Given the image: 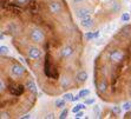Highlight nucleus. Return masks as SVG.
<instances>
[{
    "label": "nucleus",
    "instance_id": "1",
    "mask_svg": "<svg viewBox=\"0 0 131 119\" xmlns=\"http://www.w3.org/2000/svg\"><path fill=\"white\" fill-rule=\"evenodd\" d=\"M30 38L32 41L39 44V43H43L44 40H45V34H44V32L41 30H39V28H32V30L30 31Z\"/></svg>",
    "mask_w": 131,
    "mask_h": 119
},
{
    "label": "nucleus",
    "instance_id": "2",
    "mask_svg": "<svg viewBox=\"0 0 131 119\" xmlns=\"http://www.w3.org/2000/svg\"><path fill=\"white\" fill-rule=\"evenodd\" d=\"M124 57H125V54L122 50H113V51H111L109 54V59L112 61V63H116V64L122 63Z\"/></svg>",
    "mask_w": 131,
    "mask_h": 119
},
{
    "label": "nucleus",
    "instance_id": "3",
    "mask_svg": "<svg viewBox=\"0 0 131 119\" xmlns=\"http://www.w3.org/2000/svg\"><path fill=\"white\" fill-rule=\"evenodd\" d=\"M27 55L30 59H33V60H37L41 57V51H40L38 47L36 46H31L27 50Z\"/></svg>",
    "mask_w": 131,
    "mask_h": 119
},
{
    "label": "nucleus",
    "instance_id": "4",
    "mask_svg": "<svg viewBox=\"0 0 131 119\" xmlns=\"http://www.w3.org/2000/svg\"><path fill=\"white\" fill-rule=\"evenodd\" d=\"M8 91L12 96H21L24 93V86L21 85H15V84H12V85L8 87Z\"/></svg>",
    "mask_w": 131,
    "mask_h": 119
},
{
    "label": "nucleus",
    "instance_id": "5",
    "mask_svg": "<svg viewBox=\"0 0 131 119\" xmlns=\"http://www.w3.org/2000/svg\"><path fill=\"white\" fill-rule=\"evenodd\" d=\"M49 11L52 13V14H58L61 11V5L58 3V1H51L49 3Z\"/></svg>",
    "mask_w": 131,
    "mask_h": 119
},
{
    "label": "nucleus",
    "instance_id": "6",
    "mask_svg": "<svg viewBox=\"0 0 131 119\" xmlns=\"http://www.w3.org/2000/svg\"><path fill=\"white\" fill-rule=\"evenodd\" d=\"M11 72H12V74L14 77H21L23 74L25 73V68H24V66H21V65L14 64L12 66V68H11Z\"/></svg>",
    "mask_w": 131,
    "mask_h": 119
},
{
    "label": "nucleus",
    "instance_id": "7",
    "mask_svg": "<svg viewBox=\"0 0 131 119\" xmlns=\"http://www.w3.org/2000/svg\"><path fill=\"white\" fill-rule=\"evenodd\" d=\"M73 52H74V50H73L72 46H65L64 49L60 51V57L64 59L70 58L71 55L73 54Z\"/></svg>",
    "mask_w": 131,
    "mask_h": 119
},
{
    "label": "nucleus",
    "instance_id": "8",
    "mask_svg": "<svg viewBox=\"0 0 131 119\" xmlns=\"http://www.w3.org/2000/svg\"><path fill=\"white\" fill-rule=\"evenodd\" d=\"M80 25L84 28H90L93 26V20L91 19V17H86L84 19H80Z\"/></svg>",
    "mask_w": 131,
    "mask_h": 119
},
{
    "label": "nucleus",
    "instance_id": "9",
    "mask_svg": "<svg viewBox=\"0 0 131 119\" xmlns=\"http://www.w3.org/2000/svg\"><path fill=\"white\" fill-rule=\"evenodd\" d=\"M76 80H77V82H80V84L85 82L86 80H88V73H86L84 70L79 71V72L77 73V76H76Z\"/></svg>",
    "mask_w": 131,
    "mask_h": 119
},
{
    "label": "nucleus",
    "instance_id": "10",
    "mask_svg": "<svg viewBox=\"0 0 131 119\" xmlns=\"http://www.w3.org/2000/svg\"><path fill=\"white\" fill-rule=\"evenodd\" d=\"M90 14H91V12H90V9H88V8H80L77 11V17L79 19H84V18H86V17H90Z\"/></svg>",
    "mask_w": 131,
    "mask_h": 119
},
{
    "label": "nucleus",
    "instance_id": "11",
    "mask_svg": "<svg viewBox=\"0 0 131 119\" xmlns=\"http://www.w3.org/2000/svg\"><path fill=\"white\" fill-rule=\"evenodd\" d=\"M25 87L27 91H30L31 93H37V87H36V84H34L32 80H27L25 82Z\"/></svg>",
    "mask_w": 131,
    "mask_h": 119
},
{
    "label": "nucleus",
    "instance_id": "12",
    "mask_svg": "<svg viewBox=\"0 0 131 119\" xmlns=\"http://www.w3.org/2000/svg\"><path fill=\"white\" fill-rule=\"evenodd\" d=\"M106 89H107V84H106V81H101L99 84H98V87H97V90H98V92H101V93H103V92H105L106 91Z\"/></svg>",
    "mask_w": 131,
    "mask_h": 119
},
{
    "label": "nucleus",
    "instance_id": "13",
    "mask_svg": "<svg viewBox=\"0 0 131 119\" xmlns=\"http://www.w3.org/2000/svg\"><path fill=\"white\" fill-rule=\"evenodd\" d=\"M65 99L64 98H63V99H57V100H56V103H54V105H56V107H57V109H63V107L65 106Z\"/></svg>",
    "mask_w": 131,
    "mask_h": 119
},
{
    "label": "nucleus",
    "instance_id": "14",
    "mask_svg": "<svg viewBox=\"0 0 131 119\" xmlns=\"http://www.w3.org/2000/svg\"><path fill=\"white\" fill-rule=\"evenodd\" d=\"M85 105H86V104H77L76 106L72 109V112H73V113H77L78 111L84 110V109H85Z\"/></svg>",
    "mask_w": 131,
    "mask_h": 119
},
{
    "label": "nucleus",
    "instance_id": "15",
    "mask_svg": "<svg viewBox=\"0 0 131 119\" xmlns=\"http://www.w3.org/2000/svg\"><path fill=\"white\" fill-rule=\"evenodd\" d=\"M78 94L80 96V98H86L89 94H90V91H89V90H80Z\"/></svg>",
    "mask_w": 131,
    "mask_h": 119
},
{
    "label": "nucleus",
    "instance_id": "16",
    "mask_svg": "<svg viewBox=\"0 0 131 119\" xmlns=\"http://www.w3.org/2000/svg\"><path fill=\"white\" fill-rule=\"evenodd\" d=\"M93 38H96V34L92 33V32H88L85 34V40H92Z\"/></svg>",
    "mask_w": 131,
    "mask_h": 119
},
{
    "label": "nucleus",
    "instance_id": "17",
    "mask_svg": "<svg viewBox=\"0 0 131 119\" xmlns=\"http://www.w3.org/2000/svg\"><path fill=\"white\" fill-rule=\"evenodd\" d=\"M67 113H69V110H67V109H64V110L61 111V113H60V116H59V118H60V119H64V118H66Z\"/></svg>",
    "mask_w": 131,
    "mask_h": 119
},
{
    "label": "nucleus",
    "instance_id": "18",
    "mask_svg": "<svg viewBox=\"0 0 131 119\" xmlns=\"http://www.w3.org/2000/svg\"><path fill=\"white\" fill-rule=\"evenodd\" d=\"M64 99L65 100H69V101H72L73 100L72 93H66V94H64Z\"/></svg>",
    "mask_w": 131,
    "mask_h": 119
},
{
    "label": "nucleus",
    "instance_id": "19",
    "mask_svg": "<svg viewBox=\"0 0 131 119\" xmlns=\"http://www.w3.org/2000/svg\"><path fill=\"white\" fill-rule=\"evenodd\" d=\"M7 52H8V49H7L6 46H1V47H0V53H1V55L6 54Z\"/></svg>",
    "mask_w": 131,
    "mask_h": 119
},
{
    "label": "nucleus",
    "instance_id": "20",
    "mask_svg": "<svg viewBox=\"0 0 131 119\" xmlns=\"http://www.w3.org/2000/svg\"><path fill=\"white\" fill-rule=\"evenodd\" d=\"M123 109H124L125 111H130V110H131V101H128V103H125L124 106H123Z\"/></svg>",
    "mask_w": 131,
    "mask_h": 119
},
{
    "label": "nucleus",
    "instance_id": "21",
    "mask_svg": "<svg viewBox=\"0 0 131 119\" xmlns=\"http://www.w3.org/2000/svg\"><path fill=\"white\" fill-rule=\"evenodd\" d=\"M129 20H130V15L128 13H124L122 15V21H129Z\"/></svg>",
    "mask_w": 131,
    "mask_h": 119
},
{
    "label": "nucleus",
    "instance_id": "22",
    "mask_svg": "<svg viewBox=\"0 0 131 119\" xmlns=\"http://www.w3.org/2000/svg\"><path fill=\"white\" fill-rule=\"evenodd\" d=\"M112 110H113V112L116 113V114H119V113H121V107H117V106H115V107H113V109H112Z\"/></svg>",
    "mask_w": 131,
    "mask_h": 119
},
{
    "label": "nucleus",
    "instance_id": "23",
    "mask_svg": "<svg viewBox=\"0 0 131 119\" xmlns=\"http://www.w3.org/2000/svg\"><path fill=\"white\" fill-rule=\"evenodd\" d=\"M0 86H1V87H0V91H1V93H3L4 90H5V85H4V80L3 79L0 80Z\"/></svg>",
    "mask_w": 131,
    "mask_h": 119
},
{
    "label": "nucleus",
    "instance_id": "24",
    "mask_svg": "<svg viewBox=\"0 0 131 119\" xmlns=\"http://www.w3.org/2000/svg\"><path fill=\"white\" fill-rule=\"evenodd\" d=\"M93 103H95V99H86L85 100L86 105H91V104H93Z\"/></svg>",
    "mask_w": 131,
    "mask_h": 119
},
{
    "label": "nucleus",
    "instance_id": "25",
    "mask_svg": "<svg viewBox=\"0 0 131 119\" xmlns=\"http://www.w3.org/2000/svg\"><path fill=\"white\" fill-rule=\"evenodd\" d=\"M83 116H84V113H83L82 111H78V112L76 113V116H74V117H76V118H82Z\"/></svg>",
    "mask_w": 131,
    "mask_h": 119
},
{
    "label": "nucleus",
    "instance_id": "26",
    "mask_svg": "<svg viewBox=\"0 0 131 119\" xmlns=\"http://www.w3.org/2000/svg\"><path fill=\"white\" fill-rule=\"evenodd\" d=\"M15 3L18 4V5H23V4L27 3V0H15Z\"/></svg>",
    "mask_w": 131,
    "mask_h": 119
},
{
    "label": "nucleus",
    "instance_id": "27",
    "mask_svg": "<svg viewBox=\"0 0 131 119\" xmlns=\"http://www.w3.org/2000/svg\"><path fill=\"white\" fill-rule=\"evenodd\" d=\"M1 118H8V114H7L6 112H5V113L1 112Z\"/></svg>",
    "mask_w": 131,
    "mask_h": 119
},
{
    "label": "nucleus",
    "instance_id": "28",
    "mask_svg": "<svg viewBox=\"0 0 131 119\" xmlns=\"http://www.w3.org/2000/svg\"><path fill=\"white\" fill-rule=\"evenodd\" d=\"M79 98H80V96H79V94L76 96V97H73V100H72V101H77L78 99H79Z\"/></svg>",
    "mask_w": 131,
    "mask_h": 119
},
{
    "label": "nucleus",
    "instance_id": "29",
    "mask_svg": "<svg viewBox=\"0 0 131 119\" xmlns=\"http://www.w3.org/2000/svg\"><path fill=\"white\" fill-rule=\"evenodd\" d=\"M73 1H74V3H77V4H78V3H83L84 0H73Z\"/></svg>",
    "mask_w": 131,
    "mask_h": 119
},
{
    "label": "nucleus",
    "instance_id": "30",
    "mask_svg": "<svg viewBox=\"0 0 131 119\" xmlns=\"http://www.w3.org/2000/svg\"><path fill=\"white\" fill-rule=\"evenodd\" d=\"M46 118H53V114H47V116H46Z\"/></svg>",
    "mask_w": 131,
    "mask_h": 119
},
{
    "label": "nucleus",
    "instance_id": "31",
    "mask_svg": "<svg viewBox=\"0 0 131 119\" xmlns=\"http://www.w3.org/2000/svg\"><path fill=\"white\" fill-rule=\"evenodd\" d=\"M126 117H129V118H131V112H129V113H126Z\"/></svg>",
    "mask_w": 131,
    "mask_h": 119
}]
</instances>
